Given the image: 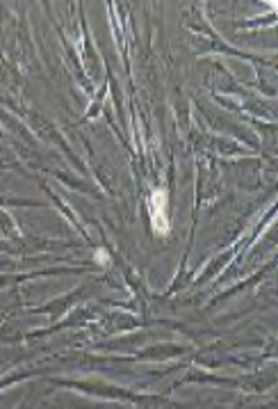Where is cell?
Returning <instances> with one entry per match:
<instances>
[{
  "label": "cell",
  "instance_id": "6da1fadb",
  "mask_svg": "<svg viewBox=\"0 0 278 409\" xmlns=\"http://www.w3.org/2000/svg\"><path fill=\"white\" fill-rule=\"evenodd\" d=\"M151 218L153 229L157 233H169V218H167V192L157 190L151 197Z\"/></svg>",
  "mask_w": 278,
  "mask_h": 409
}]
</instances>
